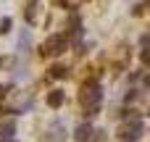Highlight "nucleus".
Returning a JSON list of instances; mask_svg holds the SVG:
<instances>
[{"label": "nucleus", "instance_id": "obj_1", "mask_svg": "<svg viewBox=\"0 0 150 142\" xmlns=\"http://www.w3.org/2000/svg\"><path fill=\"white\" fill-rule=\"evenodd\" d=\"M79 103H82V108H84V116H95V113L100 111V103H103V90H100V84H98V82L84 84L82 92H79Z\"/></svg>", "mask_w": 150, "mask_h": 142}, {"label": "nucleus", "instance_id": "obj_2", "mask_svg": "<svg viewBox=\"0 0 150 142\" xmlns=\"http://www.w3.org/2000/svg\"><path fill=\"white\" fill-rule=\"evenodd\" d=\"M142 132H145L142 121H140V119H132V121H124V124H121V129H119V140H121V142H134V140L142 137Z\"/></svg>", "mask_w": 150, "mask_h": 142}, {"label": "nucleus", "instance_id": "obj_3", "mask_svg": "<svg viewBox=\"0 0 150 142\" xmlns=\"http://www.w3.org/2000/svg\"><path fill=\"white\" fill-rule=\"evenodd\" d=\"M66 50H69V40H66V34H50L47 42H45V47H42L45 55H61V53H66Z\"/></svg>", "mask_w": 150, "mask_h": 142}, {"label": "nucleus", "instance_id": "obj_4", "mask_svg": "<svg viewBox=\"0 0 150 142\" xmlns=\"http://www.w3.org/2000/svg\"><path fill=\"white\" fill-rule=\"evenodd\" d=\"M90 137H92V124H79L76 129H74V140L76 142H90Z\"/></svg>", "mask_w": 150, "mask_h": 142}, {"label": "nucleus", "instance_id": "obj_5", "mask_svg": "<svg viewBox=\"0 0 150 142\" xmlns=\"http://www.w3.org/2000/svg\"><path fill=\"white\" fill-rule=\"evenodd\" d=\"M63 100H66L63 90H50V92H47V105H50V108H61Z\"/></svg>", "mask_w": 150, "mask_h": 142}, {"label": "nucleus", "instance_id": "obj_6", "mask_svg": "<svg viewBox=\"0 0 150 142\" xmlns=\"http://www.w3.org/2000/svg\"><path fill=\"white\" fill-rule=\"evenodd\" d=\"M53 79H69V69L66 66H50V71H47Z\"/></svg>", "mask_w": 150, "mask_h": 142}, {"label": "nucleus", "instance_id": "obj_7", "mask_svg": "<svg viewBox=\"0 0 150 142\" xmlns=\"http://www.w3.org/2000/svg\"><path fill=\"white\" fill-rule=\"evenodd\" d=\"M69 32H71L74 37L82 34V21H79V16H71V21H69Z\"/></svg>", "mask_w": 150, "mask_h": 142}, {"label": "nucleus", "instance_id": "obj_8", "mask_svg": "<svg viewBox=\"0 0 150 142\" xmlns=\"http://www.w3.org/2000/svg\"><path fill=\"white\" fill-rule=\"evenodd\" d=\"M0 134H3V137H13V134H16V124H13V121H5V124L0 126Z\"/></svg>", "mask_w": 150, "mask_h": 142}, {"label": "nucleus", "instance_id": "obj_9", "mask_svg": "<svg viewBox=\"0 0 150 142\" xmlns=\"http://www.w3.org/2000/svg\"><path fill=\"white\" fill-rule=\"evenodd\" d=\"M26 45H29V32H24V34L18 37V50H21V53H26Z\"/></svg>", "mask_w": 150, "mask_h": 142}, {"label": "nucleus", "instance_id": "obj_10", "mask_svg": "<svg viewBox=\"0 0 150 142\" xmlns=\"http://www.w3.org/2000/svg\"><path fill=\"white\" fill-rule=\"evenodd\" d=\"M11 26H13V21H11V18H0V34H8V32H11Z\"/></svg>", "mask_w": 150, "mask_h": 142}, {"label": "nucleus", "instance_id": "obj_11", "mask_svg": "<svg viewBox=\"0 0 150 142\" xmlns=\"http://www.w3.org/2000/svg\"><path fill=\"white\" fill-rule=\"evenodd\" d=\"M140 61H142L145 66H150V47H142V53H140Z\"/></svg>", "mask_w": 150, "mask_h": 142}, {"label": "nucleus", "instance_id": "obj_12", "mask_svg": "<svg viewBox=\"0 0 150 142\" xmlns=\"http://www.w3.org/2000/svg\"><path fill=\"white\" fill-rule=\"evenodd\" d=\"M5 92H8V87H0V100L5 97Z\"/></svg>", "mask_w": 150, "mask_h": 142}, {"label": "nucleus", "instance_id": "obj_13", "mask_svg": "<svg viewBox=\"0 0 150 142\" xmlns=\"http://www.w3.org/2000/svg\"><path fill=\"white\" fill-rule=\"evenodd\" d=\"M0 142H16L13 137H0Z\"/></svg>", "mask_w": 150, "mask_h": 142}, {"label": "nucleus", "instance_id": "obj_14", "mask_svg": "<svg viewBox=\"0 0 150 142\" xmlns=\"http://www.w3.org/2000/svg\"><path fill=\"white\" fill-rule=\"evenodd\" d=\"M145 87H150V76H145Z\"/></svg>", "mask_w": 150, "mask_h": 142}]
</instances>
